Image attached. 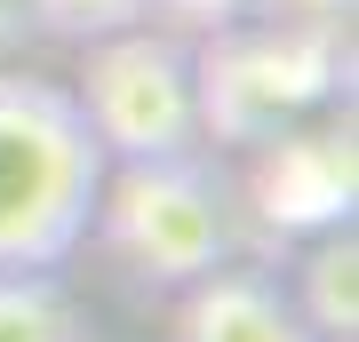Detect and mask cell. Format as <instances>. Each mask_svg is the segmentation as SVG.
<instances>
[{
  "label": "cell",
  "instance_id": "cell-1",
  "mask_svg": "<svg viewBox=\"0 0 359 342\" xmlns=\"http://www.w3.org/2000/svg\"><path fill=\"white\" fill-rule=\"evenodd\" d=\"M104 143L72 88L0 64V271H56L88 239Z\"/></svg>",
  "mask_w": 359,
  "mask_h": 342
},
{
  "label": "cell",
  "instance_id": "cell-2",
  "mask_svg": "<svg viewBox=\"0 0 359 342\" xmlns=\"http://www.w3.org/2000/svg\"><path fill=\"white\" fill-rule=\"evenodd\" d=\"M88 231H104L112 263L136 287H192L200 271L231 263V191L200 152L176 159H104L96 183V215Z\"/></svg>",
  "mask_w": 359,
  "mask_h": 342
},
{
  "label": "cell",
  "instance_id": "cell-3",
  "mask_svg": "<svg viewBox=\"0 0 359 342\" xmlns=\"http://www.w3.org/2000/svg\"><path fill=\"white\" fill-rule=\"evenodd\" d=\"M344 48H335V16H287L271 32L224 24L192 56V104H200V143H264L295 127L335 88Z\"/></svg>",
  "mask_w": 359,
  "mask_h": 342
},
{
  "label": "cell",
  "instance_id": "cell-4",
  "mask_svg": "<svg viewBox=\"0 0 359 342\" xmlns=\"http://www.w3.org/2000/svg\"><path fill=\"white\" fill-rule=\"evenodd\" d=\"M80 120L104 143V159H176L200 152V104H192V48L176 32L128 24L80 48Z\"/></svg>",
  "mask_w": 359,
  "mask_h": 342
},
{
  "label": "cell",
  "instance_id": "cell-5",
  "mask_svg": "<svg viewBox=\"0 0 359 342\" xmlns=\"http://www.w3.org/2000/svg\"><path fill=\"white\" fill-rule=\"evenodd\" d=\"M176 327L168 342H320L295 294L271 279V271H240V263H216L200 271L192 287H176Z\"/></svg>",
  "mask_w": 359,
  "mask_h": 342
},
{
  "label": "cell",
  "instance_id": "cell-6",
  "mask_svg": "<svg viewBox=\"0 0 359 342\" xmlns=\"http://www.w3.org/2000/svg\"><path fill=\"white\" fill-rule=\"evenodd\" d=\"M256 207L264 223L287 231H327L351 223V136H304V127H280V136L256 143Z\"/></svg>",
  "mask_w": 359,
  "mask_h": 342
},
{
  "label": "cell",
  "instance_id": "cell-7",
  "mask_svg": "<svg viewBox=\"0 0 359 342\" xmlns=\"http://www.w3.org/2000/svg\"><path fill=\"white\" fill-rule=\"evenodd\" d=\"M287 294L320 327V342H351L359 334V247H351V223L320 231V247L304 255V287H287Z\"/></svg>",
  "mask_w": 359,
  "mask_h": 342
},
{
  "label": "cell",
  "instance_id": "cell-8",
  "mask_svg": "<svg viewBox=\"0 0 359 342\" xmlns=\"http://www.w3.org/2000/svg\"><path fill=\"white\" fill-rule=\"evenodd\" d=\"M0 342H88V318L56 271H0Z\"/></svg>",
  "mask_w": 359,
  "mask_h": 342
},
{
  "label": "cell",
  "instance_id": "cell-9",
  "mask_svg": "<svg viewBox=\"0 0 359 342\" xmlns=\"http://www.w3.org/2000/svg\"><path fill=\"white\" fill-rule=\"evenodd\" d=\"M25 24L48 32V40H72V48H88L104 32H128L144 24V0H25Z\"/></svg>",
  "mask_w": 359,
  "mask_h": 342
},
{
  "label": "cell",
  "instance_id": "cell-10",
  "mask_svg": "<svg viewBox=\"0 0 359 342\" xmlns=\"http://www.w3.org/2000/svg\"><path fill=\"white\" fill-rule=\"evenodd\" d=\"M248 8H256V0H144V16H160L168 32H224V24H240Z\"/></svg>",
  "mask_w": 359,
  "mask_h": 342
},
{
  "label": "cell",
  "instance_id": "cell-11",
  "mask_svg": "<svg viewBox=\"0 0 359 342\" xmlns=\"http://www.w3.org/2000/svg\"><path fill=\"white\" fill-rule=\"evenodd\" d=\"M32 24H25V0H0V48H16Z\"/></svg>",
  "mask_w": 359,
  "mask_h": 342
},
{
  "label": "cell",
  "instance_id": "cell-12",
  "mask_svg": "<svg viewBox=\"0 0 359 342\" xmlns=\"http://www.w3.org/2000/svg\"><path fill=\"white\" fill-rule=\"evenodd\" d=\"M280 8V0H271ZM335 8H351V0H287V16H335Z\"/></svg>",
  "mask_w": 359,
  "mask_h": 342
}]
</instances>
